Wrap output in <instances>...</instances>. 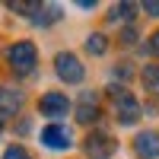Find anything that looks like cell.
<instances>
[{
	"label": "cell",
	"instance_id": "obj_8",
	"mask_svg": "<svg viewBox=\"0 0 159 159\" xmlns=\"http://www.w3.org/2000/svg\"><path fill=\"white\" fill-rule=\"evenodd\" d=\"M134 150H137L140 159H159V134H153V130H143V134H137Z\"/></svg>",
	"mask_w": 159,
	"mask_h": 159
},
{
	"label": "cell",
	"instance_id": "obj_11",
	"mask_svg": "<svg viewBox=\"0 0 159 159\" xmlns=\"http://www.w3.org/2000/svg\"><path fill=\"white\" fill-rule=\"evenodd\" d=\"M143 86L159 96V64H147L143 67Z\"/></svg>",
	"mask_w": 159,
	"mask_h": 159
},
{
	"label": "cell",
	"instance_id": "obj_12",
	"mask_svg": "<svg viewBox=\"0 0 159 159\" xmlns=\"http://www.w3.org/2000/svg\"><path fill=\"white\" fill-rule=\"evenodd\" d=\"M105 48H108V42H105V35H89L86 38V51H89V54H105Z\"/></svg>",
	"mask_w": 159,
	"mask_h": 159
},
{
	"label": "cell",
	"instance_id": "obj_2",
	"mask_svg": "<svg viewBox=\"0 0 159 159\" xmlns=\"http://www.w3.org/2000/svg\"><path fill=\"white\" fill-rule=\"evenodd\" d=\"M54 70H57V76L64 80V83H83V76H86L80 57L70 54V51H61V54L54 57Z\"/></svg>",
	"mask_w": 159,
	"mask_h": 159
},
{
	"label": "cell",
	"instance_id": "obj_7",
	"mask_svg": "<svg viewBox=\"0 0 159 159\" xmlns=\"http://www.w3.org/2000/svg\"><path fill=\"white\" fill-rule=\"evenodd\" d=\"M22 108V92L19 89H10V86H0V121L13 118Z\"/></svg>",
	"mask_w": 159,
	"mask_h": 159
},
{
	"label": "cell",
	"instance_id": "obj_3",
	"mask_svg": "<svg viewBox=\"0 0 159 159\" xmlns=\"http://www.w3.org/2000/svg\"><path fill=\"white\" fill-rule=\"evenodd\" d=\"M111 99H115V111H118V121H121V124H137L140 121V102L130 96V92L115 89Z\"/></svg>",
	"mask_w": 159,
	"mask_h": 159
},
{
	"label": "cell",
	"instance_id": "obj_5",
	"mask_svg": "<svg viewBox=\"0 0 159 159\" xmlns=\"http://www.w3.org/2000/svg\"><path fill=\"white\" fill-rule=\"evenodd\" d=\"M42 143H45L48 150H67L70 143H73L70 127H64V124H48V127L42 130Z\"/></svg>",
	"mask_w": 159,
	"mask_h": 159
},
{
	"label": "cell",
	"instance_id": "obj_4",
	"mask_svg": "<svg viewBox=\"0 0 159 159\" xmlns=\"http://www.w3.org/2000/svg\"><path fill=\"white\" fill-rule=\"evenodd\" d=\"M83 150H86V156L89 159H111V153L118 150V143L108 137V134H89L86 137V143H83Z\"/></svg>",
	"mask_w": 159,
	"mask_h": 159
},
{
	"label": "cell",
	"instance_id": "obj_16",
	"mask_svg": "<svg viewBox=\"0 0 159 159\" xmlns=\"http://www.w3.org/2000/svg\"><path fill=\"white\" fill-rule=\"evenodd\" d=\"M150 48H153V51H156V54H159V32L153 35V42H150Z\"/></svg>",
	"mask_w": 159,
	"mask_h": 159
},
{
	"label": "cell",
	"instance_id": "obj_1",
	"mask_svg": "<svg viewBox=\"0 0 159 159\" xmlns=\"http://www.w3.org/2000/svg\"><path fill=\"white\" fill-rule=\"evenodd\" d=\"M7 61H10V67L16 76H29L35 70V64H38V51L32 42H16L10 51H7Z\"/></svg>",
	"mask_w": 159,
	"mask_h": 159
},
{
	"label": "cell",
	"instance_id": "obj_9",
	"mask_svg": "<svg viewBox=\"0 0 159 159\" xmlns=\"http://www.w3.org/2000/svg\"><path fill=\"white\" fill-rule=\"evenodd\" d=\"M96 118H99V108L92 105V96H83V102L76 105V121L89 124V121H96Z\"/></svg>",
	"mask_w": 159,
	"mask_h": 159
},
{
	"label": "cell",
	"instance_id": "obj_6",
	"mask_svg": "<svg viewBox=\"0 0 159 159\" xmlns=\"http://www.w3.org/2000/svg\"><path fill=\"white\" fill-rule=\"evenodd\" d=\"M38 108H42V115H51V118H61L70 111V99L61 96V92H45L42 102H38Z\"/></svg>",
	"mask_w": 159,
	"mask_h": 159
},
{
	"label": "cell",
	"instance_id": "obj_13",
	"mask_svg": "<svg viewBox=\"0 0 159 159\" xmlns=\"http://www.w3.org/2000/svg\"><path fill=\"white\" fill-rule=\"evenodd\" d=\"M130 16H134V3H118L111 13V19H130Z\"/></svg>",
	"mask_w": 159,
	"mask_h": 159
},
{
	"label": "cell",
	"instance_id": "obj_14",
	"mask_svg": "<svg viewBox=\"0 0 159 159\" xmlns=\"http://www.w3.org/2000/svg\"><path fill=\"white\" fill-rule=\"evenodd\" d=\"M3 159H32V156H29V150H22V147H7Z\"/></svg>",
	"mask_w": 159,
	"mask_h": 159
},
{
	"label": "cell",
	"instance_id": "obj_10",
	"mask_svg": "<svg viewBox=\"0 0 159 159\" xmlns=\"http://www.w3.org/2000/svg\"><path fill=\"white\" fill-rule=\"evenodd\" d=\"M35 13H38V16H32V19H35L38 25H48V22H57V19H61V7H42V3H38Z\"/></svg>",
	"mask_w": 159,
	"mask_h": 159
},
{
	"label": "cell",
	"instance_id": "obj_15",
	"mask_svg": "<svg viewBox=\"0 0 159 159\" xmlns=\"http://www.w3.org/2000/svg\"><path fill=\"white\" fill-rule=\"evenodd\" d=\"M143 10H147L150 16H159V0H147V3H143Z\"/></svg>",
	"mask_w": 159,
	"mask_h": 159
}]
</instances>
